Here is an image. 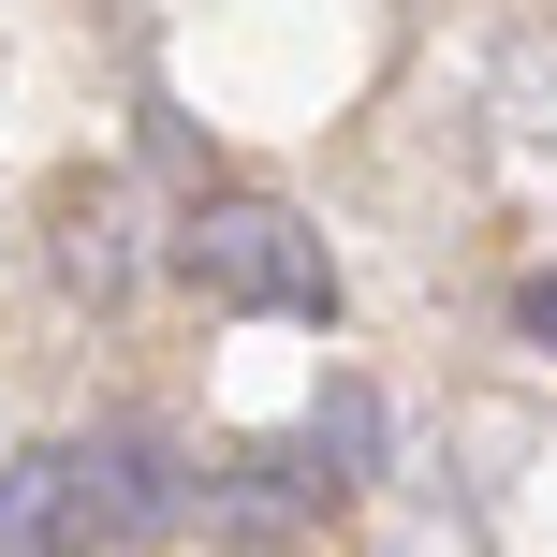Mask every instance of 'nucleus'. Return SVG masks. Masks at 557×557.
<instances>
[{"instance_id":"f257e3e1","label":"nucleus","mask_w":557,"mask_h":557,"mask_svg":"<svg viewBox=\"0 0 557 557\" xmlns=\"http://www.w3.org/2000/svg\"><path fill=\"white\" fill-rule=\"evenodd\" d=\"M176 264H191L206 308H250V323H323L337 308V264H323V235L294 206H206L176 235Z\"/></svg>"},{"instance_id":"39448f33","label":"nucleus","mask_w":557,"mask_h":557,"mask_svg":"<svg viewBox=\"0 0 557 557\" xmlns=\"http://www.w3.org/2000/svg\"><path fill=\"white\" fill-rule=\"evenodd\" d=\"M513 323H529V337H543V352H557V264L529 278V294H513Z\"/></svg>"},{"instance_id":"f03ea898","label":"nucleus","mask_w":557,"mask_h":557,"mask_svg":"<svg viewBox=\"0 0 557 557\" xmlns=\"http://www.w3.org/2000/svg\"><path fill=\"white\" fill-rule=\"evenodd\" d=\"M74 513L88 529H176V455L147 425H117L103 455H74Z\"/></svg>"},{"instance_id":"20e7f679","label":"nucleus","mask_w":557,"mask_h":557,"mask_svg":"<svg viewBox=\"0 0 557 557\" xmlns=\"http://www.w3.org/2000/svg\"><path fill=\"white\" fill-rule=\"evenodd\" d=\"M308 455H323V484L382 470V396H367V382H323V396H308Z\"/></svg>"},{"instance_id":"7ed1b4c3","label":"nucleus","mask_w":557,"mask_h":557,"mask_svg":"<svg viewBox=\"0 0 557 557\" xmlns=\"http://www.w3.org/2000/svg\"><path fill=\"white\" fill-rule=\"evenodd\" d=\"M74 455H15L0 470V557H74Z\"/></svg>"}]
</instances>
